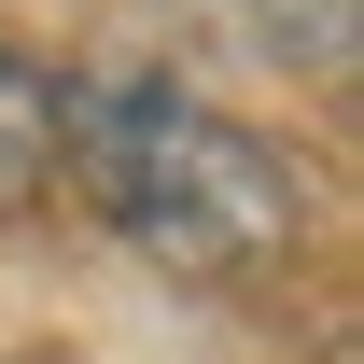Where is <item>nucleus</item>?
<instances>
[{"label":"nucleus","instance_id":"f257e3e1","mask_svg":"<svg viewBox=\"0 0 364 364\" xmlns=\"http://www.w3.org/2000/svg\"><path fill=\"white\" fill-rule=\"evenodd\" d=\"M56 168L98 196V225L182 280H252L309 238V168L225 98H182L154 70L56 85Z\"/></svg>","mask_w":364,"mask_h":364},{"label":"nucleus","instance_id":"f03ea898","mask_svg":"<svg viewBox=\"0 0 364 364\" xmlns=\"http://www.w3.org/2000/svg\"><path fill=\"white\" fill-rule=\"evenodd\" d=\"M168 28L225 43L238 70H267V85H336L350 43H364V0H168Z\"/></svg>","mask_w":364,"mask_h":364},{"label":"nucleus","instance_id":"7ed1b4c3","mask_svg":"<svg viewBox=\"0 0 364 364\" xmlns=\"http://www.w3.org/2000/svg\"><path fill=\"white\" fill-rule=\"evenodd\" d=\"M56 182V70L0 28V210H28Z\"/></svg>","mask_w":364,"mask_h":364}]
</instances>
